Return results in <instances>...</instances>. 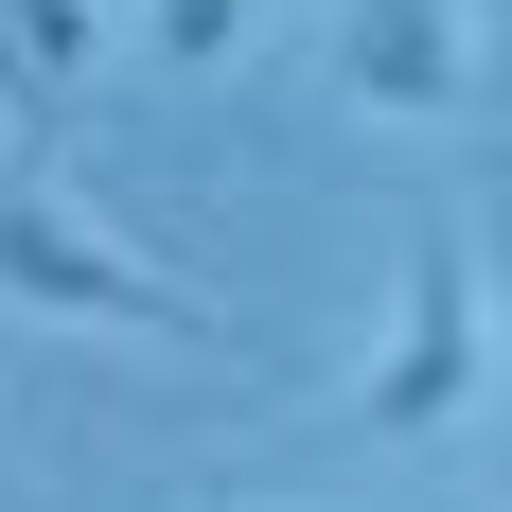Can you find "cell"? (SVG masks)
<instances>
[{
  "mask_svg": "<svg viewBox=\"0 0 512 512\" xmlns=\"http://www.w3.org/2000/svg\"><path fill=\"white\" fill-rule=\"evenodd\" d=\"M0 301L89 318V336H212V283H195V265H159L142 230H106L53 159H18V177H0Z\"/></svg>",
  "mask_w": 512,
  "mask_h": 512,
  "instance_id": "obj_1",
  "label": "cell"
},
{
  "mask_svg": "<svg viewBox=\"0 0 512 512\" xmlns=\"http://www.w3.org/2000/svg\"><path fill=\"white\" fill-rule=\"evenodd\" d=\"M477 336H495V265H477L460 212H407V283H389V336L336 389V442H442L477 407Z\"/></svg>",
  "mask_w": 512,
  "mask_h": 512,
  "instance_id": "obj_2",
  "label": "cell"
},
{
  "mask_svg": "<svg viewBox=\"0 0 512 512\" xmlns=\"http://www.w3.org/2000/svg\"><path fill=\"white\" fill-rule=\"evenodd\" d=\"M318 106L389 124V142H477L495 124V0H336Z\"/></svg>",
  "mask_w": 512,
  "mask_h": 512,
  "instance_id": "obj_3",
  "label": "cell"
},
{
  "mask_svg": "<svg viewBox=\"0 0 512 512\" xmlns=\"http://www.w3.org/2000/svg\"><path fill=\"white\" fill-rule=\"evenodd\" d=\"M89 71V0H0V106H53Z\"/></svg>",
  "mask_w": 512,
  "mask_h": 512,
  "instance_id": "obj_4",
  "label": "cell"
},
{
  "mask_svg": "<svg viewBox=\"0 0 512 512\" xmlns=\"http://www.w3.org/2000/svg\"><path fill=\"white\" fill-rule=\"evenodd\" d=\"M142 36L177 53V71H230V36H248V0H142Z\"/></svg>",
  "mask_w": 512,
  "mask_h": 512,
  "instance_id": "obj_5",
  "label": "cell"
},
{
  "mask_svg": "<svg viewBox=\"0 0 512 512\" xmlns=\"http://www.w3.org/2000/svg\"><path fill=\"white\" fill-rule=\"evenodd\" d=\"M477 265H495V318H512V230H477Z\"/></svg>",
  "mask_w": 512,
  "mask_h": 512,
  "instance_id": "obj_6",
  "label": "cell"
}]
</instances>
